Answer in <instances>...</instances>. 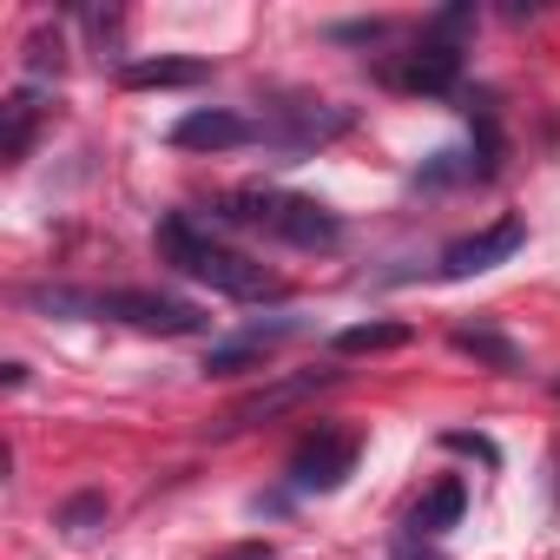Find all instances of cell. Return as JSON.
Segmentation results:
<instances>
[{
  "mask_svg": "<svg viewBox=\"0 0 560 560\" xmlns=\"http://www.w3.org/2000/svg\"><path fill=\"white\" fill-rule=\"evenodd\" d=\"M291 330H298V324H270V330H244L237 343H224V350H211V357H205V370H211V376H231V370H244L250 357H264L270 343H284Z\"/></svg>",
  "mask_w": 560,
  "mask_h": 560,
  "instance_id": "cell-12",
  "label": "cell"
},
{
  "mask_svg": "<svg viewBox=\"0 0 560 560\" xmlns=\"http://www.w3.org/2000/svg\"><path fill=\"white\" fill-rule=\"evenodd\" d=\"M402 343H409V324H350L337 337L343 357H376V350H402Z\"/></svg>",
  "mask_w": 560,
  "mask_h": 560,
  "instance_id": "cell-14",
  "label": "cell"
},
{
  "mask_svg": "<svg viewBox=\"0 0 560 560\" xmlns=\"http://www.w3.org/2000/svg\"><path fill=\"white\" fill-rule=\"evenodd\" d=\"M553 396H560V383H553Z\"/></svg>",
  "mask_w": 560,
  "mask_h": 560,
  "instance_id": "cell-22",
  "label": "cell"
},
{
  "mask_svg": "<svg viewBox=\"0 0 560 560\" xmlns=\"http://www.w3.org/2000/svg\"><path fill=\"white\" fill-rule=\"evenodd\" d=\"M350 468H357V435H350V429H317V435H304L298 455H291V481H298L304 494H330Z\"/></svg>",
  "mask_w": 560,
  "mask_h": 560,
  "instance_id": "cell-6",
  "label": "cell"
},
{
  "mask_svg": "<svg viewBox=\"0 0 560 560\" xmlns=\"http://www.w3.org/2000/svg\"><path fill=\"white\" fill-rule=\"evenodd\" d=\"M383 80L396 93H448L462 80V47L442 40V34H422V47H409V54H396L383 67Z\"/></svg>",
  "mask_w": 560,
  "mask_h": 560,
  "instance_id": "cell-5",
  "label": "cell"
},
{
  "mask_svg": "<svg viewBox=\"0 0 560 560\" xmlns=\"http://www.w3.org/2000/svg\"><path fill=\"white\" fill-rule=\"evenodd\" d=\"M27 67H34V73H47V67L60 73V34H54V40H47V34H34V40H27Z\"/></svg>",
  "mask_w": 560,
  "mask_h": 560,
  "instance_id": "cell-17",
  "label": "cell"
},
{
  "mask_svg": "<svg viewBox=\"0 0 560 560\" xmlns=\"http://www.w3.org/2000/svg\"><path fill=\"white\" fill-rule=\"evenodd\" d=\"M468 119H475V132H481V172H494L501 165V119H494V100L481 93V100H468Z\"/></svg>",
  "mask_w": 560,
  "mask_h": 560,
  "instance_id": "cell-16",
  "label": "cell"
},
{
  "mask_svg": "<svg viewBox=\"0 0 560 560\" xmlns=\"http://www.w3.org/2000/svg\"><path fill=\"white\" fill-rule=\"evenodd\" d=\"M205 73H211L205 60H126L119 80H126L132 93H165V86H198Z\"/></svg>",
  "mask_w": 560,
  "mask_h": 560,
  "instance_id": "cell-11",
  "label": "cell"
},
{
  "mask_svg": "<svg viewBox=\"0 0 560 560\" xmlns=\"http://www.w3.org/2000/svg\"><path fill=\"white\" fill-rule=\"evenodd\" d=\"M40 93L34 86H21V93H8V106H0V159L8 165H21L27 159V145H34V132H40Z\"/></svg>",
  "mask_w": 560,
  "mask_h": 560,
  "instance_id": "cell-10",
  "label": "cell"
},
{
  "mask_svg": "<svg viewBox=\"0 0 560 560\" xmlns=\"http://www.w3.org/2000/svg\"><path fill=\"white\" fill-rule=\"evenodd\" d=\"M100 508H106L100 494H80V501H67V514H60V521H67V527H86V521H93Z\"/></svg>",
  "mask_w": 560,
  "mask_h": 560,
  "instance_id": "cell-18",
  "label": "cell"
},
{
  "mask_svg": "<svg viewBox=\"0 0 560 560\" xmlns=\"http://www.w3.org/2000/svg\"><path fill=\"white\" fill-rule=\"evenodd\" d=\"M462 501H468V494H462V481H442V488L416 508V521H409V527H416V534H448V527L462 521Z\"/></svg>",
  "mask_w": 560,
  "mask_h": 560,
  "instance_id": "cell-15",
  "label": "cell"
},
{
  "mask_svg": "<svg viewBox=\"0 0 560 560\" xmlns=\"http://www.w3.org/2000/svg\"><path fill=\"white\" fill-rule=\"evenodd\" d=\"M224 218H244V224L284 237V244H304V250H330L343 237L337 211L317 205V198H298V191H237Z\"/></svg>",
  "mask_w": 560,
  "mask_h": 560,
  "instance_id": "cell-2",
  "label": "cell"
},
{
  "mask_svg": "<svg viewBox=\"0 0 560 560\" xmlns=\"http://www.w3.org/2000/svg\"><path fill=\"white\" fill-rule=\"evenodd\" d=\"M442 442H448V448H462V455H481V462H494V448H488L481 435H442Z\"/></svg>",
  "mask_w": 560,
  "mask_h": 560,
  "instance_id": "cell-19",
  "label": "cell"
},
{
  "mask_svg": "<svg viewBox=\"0 0 560 560\" xmlns=\"http://www.w3.org/2000/svg\"><path fill=\"white\" fill-rule=\"evenodd\" d=\"M448 343H455L462 357H481V363H494L501 376H514V370H521V357H514V343H508V337H494V330H481V324H475V330L462 324V330H455Z\"/></svg>",
  "mask_w": 560,
  "mask_h": 560,
  "instance_id": "cell-13",
  "label": "cell"
},
{
  "mask_svg": "<svg viewBox=\"0 0 560 560\" xmlns=\"http://www.w3.org/2000/svg\"><path fill=\"white\" fill-rule=\"evenodd\" d=\"M264 126H250L244 113H224V106H198V113H185L178 126H172V145H185V152H237V145H250Z\"/></svg>",
  "mask_w": 560,
  "mask_h": 560,
  "instance_id": "cell-9",
  "label": "cell"
},
{
  "mask_svg": "<svg viewBox=\"0 0 560 560\" xmlns=\"http://www.w3.org/2000/svg\"><path fill=\"white\" fill-rule=\"evenodd\" d=\"M422 560H435V553H422Z\"/></svg>",
  "mask_w": 560,
  "mask_h": 560,
  "instance_id": "cell-21",
  "label": "cell"
},
{
  "mask_svg": "<svg viewBox=\"0 0 560 560\" xmlns=\"http://www.w3.org/2000/svg\"><path fill=\"white\" fill-rule=\"evenodd\" d=\"M100 317H119L132 330H152V337H198L205 330V311L198 304L159 298V291H100Z\"/></svg>",
  "mask_w": 560,
  "mask_h": 560,
  "instance_id": "cell-3",
  "label": "cell"
},
{
  "mask_svg": "<svg viewBox=\"0 0 560 560\" xmlns=\"http://www.w3.org/2000/svg\"><path fill=\"white\" fill-rule=\"evenodd\" d=\"M521 237H527V224H521V218H501V224H488V231L448 244V250H442V277H481V270L508 264V257L521 250Z\"/></svg>",
  "mask_w": 560,
  "mask_h": 560,
  "instance_id": "cell-7",
  "label": "cell"
},
{
  "mask_svg": "<svg viewBox=\"0 0 560 560\" xmlns=\"http://www.w3.org/2000/svg\"><path fill=\"white\" fill-rule=\"evenodd\" d=\"M330 383H337V370H298V376H277V383H264V389H250L244 402H231V409H224V435L257 429V422H270V416H284V409L311 402V396H317V389H330Z\"/></svg>",
  "mask_w": 560,
  "mask_h": 560,
  "instance_id": "cell-4",
  "label": "cell"
},
{
  "mask_svg": "<svg viewBox=\"0 0 560 560\" xmlns=\"http://www.w3.org/2000/svg\"><path fill=\"white\" fill-rule=\"evenodd\" d=\"M159 250H165L172 270H185V277H198V284H211L218 298H237V304L284 298V277L264 270V264L244 257V250H231V244H218V237H205L191 218H165V224H159Z\"/></svg>",
  "mask_w": 560,
  "mask_h": 560,
  "instance_id": "cell-1",
  "label": "cell"
},
{
  "mask_svg": "<svg viewBox=\"0 0 560 560\" xmlns=\"http://www.w3.org/2000/svg\"><path fill=\"white\" fill-rule=\"evenodd\" d=\"M350 132V106H330V100H304V106H277V126L270 139L291 145V152H311L324 139H343Z\"/></svg>",
  "mask_w": 560,
  "mask_h": 560,
  "instance_id": "cell-8",
  "label": "cell"
},
{
  "mask_svg": "<svg viewBox=\"0 0 560 560\" xmlns=\"http://www.w3.org/2000/svg\"><path fill=\"white\" fill-rule=\"evenodd\" d=\"M218 560H277L264 540H250V547H231V553H218Z\"/></svg>",
  "mask_w": 560,
  "mask_h": 560,
  "instance_id": "cell-20",
  "label": "cell"
}]
</instances>
